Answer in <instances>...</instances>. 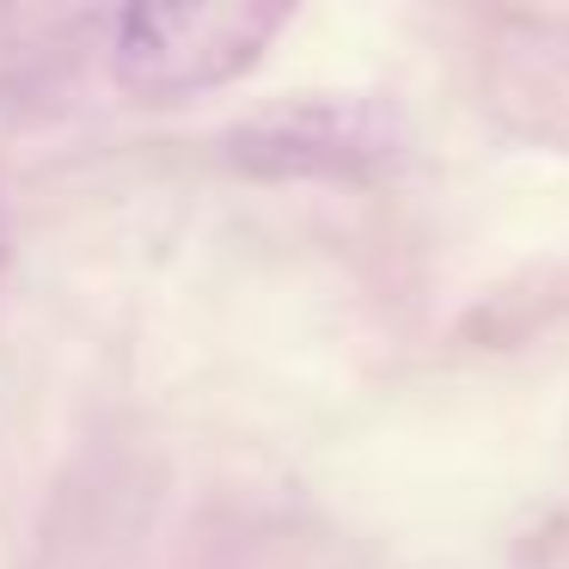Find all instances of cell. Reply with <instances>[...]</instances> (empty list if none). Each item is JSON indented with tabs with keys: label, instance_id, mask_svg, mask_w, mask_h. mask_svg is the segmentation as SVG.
<instances>
[{
	"label": "cell",
	"instance_id": "1",
	"mask_svg": "<svg viewBox=\"0 0 569 569\" xmlns=\"http://www.w3.org/2000/svg\"><path fill=\"white\" fill-rule=\"evenodd\" d=\"M282 26L288 7H263V0L129 7L117 19V74L141 99H184L246 74Z\"/></svg>",
	"mask_w": 569,
	"mask_h": 569
},
{
	"label": "cell",
	"instance_id": "2",
	"mask_svg": "<svg viewBox=\"0 0 569 569\" xmlns=\"http://www.w3.org/2000/svg\"><path fill=\"white\" fill-rule=\"evenodd\" d=\"M227 141L258 178H337L392 160L405 129L380 99H295L246 117Z\"/></svg>",
	"mask_w": 569,
	"mask_h": 569
}]
</instances>
